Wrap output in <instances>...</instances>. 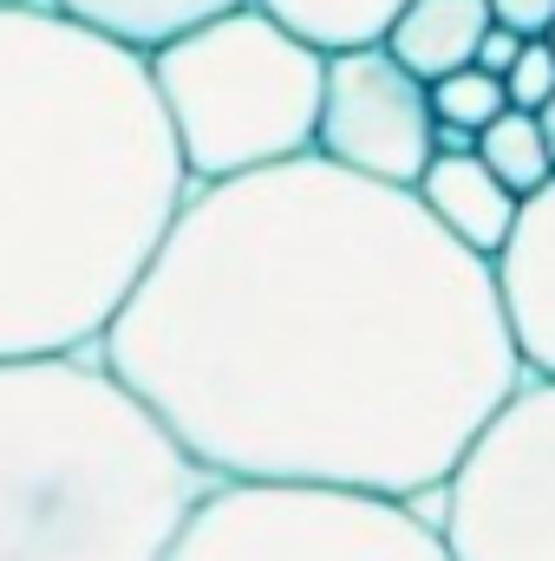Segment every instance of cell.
<instances>
[{
	"label": "cell",
	"mask_w": 555,
	"mask_h": 561,
	"mask_svg": "<svg viewBox=\"0 0 555 561\" xmlns=\"http://www.w3.org/2000/svg\"><path fill=\"white\" fill-rule=\"evenodd\" d=\"M536 131H543V150H550V163H555V92L536 105Z\"/></svg>",
	"instance_id": "obj_18"
},
{
	"label": "cell",
	"mask_w": 555,
	"mask_h": 561,
	"mask_svg": "<svg viewBox=\"0 0 555 561\" xmlns=\"http://www.w3.org/2000/svg\"><path fill=\"white\" fill-rule=\"evenodd\" d=\"M517 196H530V190H543L555 176L550 150H543V131H536V112H517V105H503L484 131H477V144H471Z\"/></svg>",
	"instance_id": "obj_13"
},
{
	"label": "cell",
	"mask_w": 555,
	"mask_h": 561,
	"mask_svg": "<svg viewBox=\"0 0 555 561\" xmlns=\"http://www.w3.org/2000/svg\"><path fill=\"white\" fill-rule=\"evenodd\" d=\"M431 125H451V131H484L510 99H503V79L484 72V66H457V72H438L431 85Z\"/></svg>",
	"instance_id": "obj_14"
},
{
	"label": "cell",
	"mask_w": 555,
	"mask_h": 561,
	"mask_svg": "<svg viewBox=\"0 0 555 561\" xmlns=\"http://www.w3.org/2000/svg\"><path fill=\"white\" fill-rule=\"evenodd\" d=\"M517 46H523V33H510V26H484V39H477V53H471V66H484V72H510V59H517Z\"/></svg>",
	"instance_id": "obj_17"
},
{
	"label": "cell",
	"mask_w": 555,
	"mask_h": 561,
	"mask_svg": "<svg viewBox=\"0 0 555 561\" xmlns=\"http://www.w3.org/2000/svg\"><path fill=\"white\" fill-rule=\"evenodd\" d=\"M543 39H550V53H555V20H550V33H543Z\"/></svg>",
	"instance_id": "obj_19"
},
{
	"label": "cell",
	"mask_w": 555,
	"mask_h": 561,
	"mask_svg": "<svg viewBox=\"0 0 555 561\" xmlns=\"http://www.w3.org/2000/svg\"><path fill=\"white\" fill-rule=\"evenodd\" d=\"M314 150L340 170L380 176V183H406L431 163V92L424 79L406 72L386 46H347L327 53V79H320V125Z\"/></svg>",
	"instance_id": "obj_7"
},
{
	"label": "cell",
	"mask_w": 555,
	"mask_h": 561,
	"mask_svg": "<svg viewBox=\"0 0 555 561\" xmlns=\"http://www.w3.org/2000/svg\"><path fill=\"white\" fill-rule=\"evenodd\" d=\"M256 7L314 53H347V46H380L406 0H256Z\"/></svg>",
	"instance_id": "obj_12"
},
{
	"label": "cell",
	"mask_w": 555,
	"mask_h": 561,
	"mask_svg": "<svg viewBox=\"0 0 555 561\" xmlns=\"http://www.w3.org/2000/svg\"><path fill=\"white\" fill-rule=\"evenodd\" d=\"M209 483L99 346L0 359V561H163Z\"/></svg>",
	"instance_id": "obj_3"
},
{
	"label": "cell",
	"mask_w": 555,
	"mask_h": 561,
	"mask_svg": "<svg viewBox=\"0 0 555 561\" xmlns=\"http://www.w3.org/2000/svg\"><path fill=\"white\" fill-rule=\"evenodd\" d=\"M550 92H555L550 39H523V46H517V59H510V72H503V99H510L517 112H536Z\"/></svg>",
	"instance_id": "obj_15"
},
{
	"label": "cell",
	"mask_w": 555,
	"mask_h": 561,
	"mask_svg": "<svg viewBox=\"0 0 555 561\" xmlns=\"http://www.w3.org/2000/svg\"><path fill=\"white\" fill-rule=\"evenodd\" d=\"M144 66L190 183L242 176L314 150L327 53L294 39L256 0L190 26Z\"/></svg>",
	"instance_id": "obj_4"
},
{
	"label": "cell",
	"mask_w": 555,
	"mask_h": 561,
	"mask_svg": "<svg viewBox=\"0 0 555 561\" xmlns=\"http://www.w3.org/2000/svg\"><path fill=\"white\" fill-rule=\"evenodd\" d=\"M490 280L523 373L555 379V176L517 203V222L490 255Z\"/></svg>",
	"instance_id": "obj_8"
},
{
	"label": "cell",
	"mask_w": 555,
	"mask_h": 561,
	"mask_svg": "<svg viewBox=\"0 0 555 561\" xmlns=\"http://www.w3.org/2000/svg\"><path fill=\"white\" fill-rule=\"evenodd\" d=\"M490 20L510 26V33H523V39H543L555 20V0H490Z\"/></svg>",
	"instance_id": "obj_16"
},
{
	"label": "cell",
	"mask_w": 555,
	"mask_h": 561,
	"mask_svg": "<svg viewBox=\"0 0 555 561\" xmlns=\"http://www.w3.org/2000/svg\"><path fill=\"white\" fill-rule=\"evenodd\" d=\"M163 561H451L412 496L216 477Z\"/></svg>",
	"instance_id": "obj_5"
},
{
	"label": "cell",
	"mask_w": 555,
	"mask_h": 561,
	"mask_svg": "<svg viewBox=\"0 0 555 561\" xmlns=\"http://www.w3.org/2000/svg\"><path fill=\"white\" fill-rule=\"evenodd\" d=\"M53 7L72 13L79 26L105 33L112 46L150 59L157 46L183 39L190 26H203V20H216V13H229V7H242V0H53Z\"/></svg>",
	"instance_id": "obj_11"
},
{
	"label": "cell",
	"mask_w": 555,
	"mask_h": 561,
	"mask_svg": "<svg viewBox=\"0 0 555 561\" xmlns=\"http://www.w3.org/2000/svg\"><path fill=\"white\" fill-rule=\"evenodd\" d=\"M484 26H490V0H406L380 46H386L406 72H418V79L431 85L438 72L471 66Z\"/></svg>",
	"instance_id": "obj_10"
},
{
	"label": "cell",
	"mask_w": 555,
	"mask_h": 561,
	"mask_svg": "<svg viewBox=\"0 0 555 561\" xmlns=\"http://www.w3.org/2000/svg\"><path fill=\"white\" fill-rule=\"evenodd\" d=\"M99 353L209 477L380 496L438 490L523 386L490 262L320 150L190 183Z\"/></svg>",
	"instance_id": "obj_1"
},
{
	"label": "cell",
	"mask_w": 555,
	"mask_h": 561,
	"mask_svg": "<svg viewBox=\"0 0 555 561\" xmlns=\"http://www.w3.org/2000/svg\"><path fill=\"white\" fill-rule=\"evenodd\" d=\"M412 503L451 561H555V379L523 373L451 477Z\"/></svg>",
	"instance_id": "obj_6"
},
{
	"label": "cell",
	"mask_w": 555,
	"mask_h": 561,
	"mask_svg": "<svg viewBox=\"0 0 555 561\" xmlns=\"http://www.w3.org/2000/svg\"><path fill=\"white\" fill-rule=\"evenodd\" d=\"M412 196L431 209V222H438L444 236H457V242L477 249L484 262L503 249V236H510V222H517V203H523L477 150H431V163L418 170Z\"/></svg>",
	"instance_id": "obj_9"
},
{
	"label": "cell",
	"mask_w": 555,
	"mask_h": 561,
	"mask_svg": "<svg viewBox=\"0 0 555 561\" xmlns=\"http://www.w3.org/2000/svg\"><path fill=\"white\" fill-rule=\"evenodd\" d=\"M183 196L144 53L0 0V359L99 346Z\"/></svg>",
	"instance_id": "obj_2"
}]
</instances>
